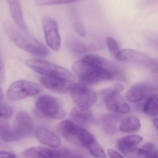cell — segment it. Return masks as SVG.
I'll use <instances>...</instances> for the list:
<instances>
[{"instance_id":"83f0119b","label":"cell","mask_w":158,"mask_h":158,"mask_svg":"<svg viewBox=\"0 0 158 158\" xmlns=\"http://www.w3.org/2000/svg\"><path fill=\"white\" fill-rule=\"evenodd\" d=\"M73 1H37L38 4L42 6L45 5H59V4H67L75 2Z\"/></svg>"},{"instance_id":"7402d4cb","label":"cell","mask_w":158,"mask_h":158,"mask_svg":"<svg viewBox=\"0 0 158 158\" xmlns=\"http://www.w3.org/2000/svg\"><path fill=\"white\" fill-rule=\"evenodd\" d=\"M85 148L94 158H108L105 151L95 139Z\"/></svg>"},{"instance_id":"9c48e42d","label":"cell","mask_w":158,"mask_h":158,"mask_svg":"<svg viewBox=\"0 0 158 158\" xmlns=\"http://www.w3.org/2000/svg\"><path fill=\"white\" fill-rule=\"evenodd\" d=\"M43 27L48 46L53 50H59L60 48L61 39L57 22L52 17H45L43 20Z\"/></svg>"},{"instance_id":"7a4b0ae2","label":"cell","mask_w":158,"mask_h":158,"mask_svg":"<svg viewBox=\"0 0 158 158\" xmlns=\"http://www.w3.org/2000/svg\"><path fill=\"white\" fill-rule=\"evenodd\" d=\"M6 34L15 45L21 49L40 56H47L50 51L47 46L32 36L25 33L12 24L4 25Z\"/></svg>"},{"instance_id":"9a60e30c","label":"cell","mask_w":158,"mask_h":158,"mask_svg":"<svg viewBox=\"0 0 158 158\" xmlns=\"http://www.w3.org/2000/svg\"><path fill=\"white\" fill-rule=\"evenodd\" d=\"M7 2L12 17L17 27L23 31H26L27 27L24 19L23 10L20 2L17 0H10L8 1Z\"/></svg>"},{"instance_id":"5bb4252c","label":"cell","mask_w":158,"mask_h":158,"mask_svg":"<svg viewBox=\"0 0 158 158\" xmlns=\"http://www.w3.org/2000/svg\"><path fill=\"white\" fill-rule=\"evenodd\" d=\"M36 135L39 141L46 146L57 148L60 145L59 137L46 127H39L37 129Z\"/></svg>"},{"instance_id":"4316f807","label":"cell","mask_w":158,"mask_h":158,"mask_svg":"<svg viewBox=\"0 0 158 158\" xmlns=\"http://www.w3.org/2000/svg\"><path fill=\"white\" fill-rule=\"evenodd\" d=\"M123 89V86L121 84H116L102 89L100 91V94L104 96L110 93H120Z\"/></svg>"},{"instance_id":"7c38bea8","label":"cell","mask_w":158,"mask_h":158,"mask_svg":"<svg viewBox=\"0 0 158 158\" xmlns=\"http://www.w3.org/2000/svg\"><path fill=\"white\" fill-rule=\"evenodd\" d=\"M23 156L25 158H66V153L64 151L34 147L25 150Z\"/></svg>"},{"instance_id":"8fae6325","label":"cell","mask_w":158,"mask_h":158,"mask_svg":"<svg viewBox=\"0 0 158 158\" xmlns=\"http://www.w3.org/2000/svg\"><path fill=\"white\" fill-rule=\"evenodd\" d=\"M156 90V87L149 83L137 84L127 92L125 98L129 102H139L154 94Z\"/></svg>"},{"instance_id":"4fadbf2b","label":"cell","mask_w":158,"mask_h":158,"mask_svg":"<svg viewBox=\"0 0 158 158\" xmlns=\"http://www.w3.org/2000/svg\"><path fill=\"white\" fill-rule=\"evenodd\" d=\"M107 108L115 113L125 114L130 110V107L120 93H113L104 96Z\"/></svg>"},{"instance_id":"d6986e66","label":"cell","mask_w":158,"mask_h":158,"mask_svg":"<svg viewBox=\"0 0 158 158\" xmlns=\"http://www.w3.org/2000/svg\"><path fill=\"white\" fill-rule=\"evenodd\" d=\"M119 117L115 114H105L102 118V127L105 133L108 135H113L117 132Z\"/></svg>"},{"instance_id":"4dcf8cb0","label":"cell","mask_w":158,"mask_h":158,"mask_svg":"<svg viewBox=\"0 0 158 158\" xmlns=\"http://www.w3.org/2000/svg\"><path fill=\"white\" fill-rule=\"evenodd\" d=\"M0 158H16V156L11 152L0 151Z\"/></svg>"},{"instance_id":"6da1fadb","label":"cell","mask_w":158,"mask_h":158,"mask_svg":"<svg viewBox=\"0 0 158 158\" xmlns=\"http://www.w3.org/2000/svg\"><path fill=\"white\" fill-rule=\"evenodd\" d=\"M72 68L81 83L86 85H95L103 81H127L125 76L119 68L109 70L101 67L92 60L88 55L84 56L81 60L74 62Z\"/></svg>"},{"instance_id":"3957f363","label":"cell","mask_w":158,"mask_h":158,"mask_svg":"<svg viewBox=\"0 0 158 158\" xmlns=\"http://www.w3.org/2000/svg\"><path fill=\"white\" fill-rule=\"evenodd\" d=\"M34 129V124L28 114L21 111L17 114L14 127L8 130L1 135L6 142H14L30 135Z\"/></svg>"},{"instance_id":"5b68a950","label":"cell","mask_w":158,"mask_h":158,"mask_svg":"<svg viewBox=\"0 0 158 158\" xmlns=\"http://www.w3.org/2000/svg\"><path fill=\"white\" fill-rule=\"evenodd\" d=\"M35 107L41 115L50 119L60 120L65 115V112L58 100L49 95L40 96L37 101Z\"/></svg>"},{"instance_id":"ffe728a7","label":"cell","mask_w":158,"mask_h":158,"mask_svg":"<svg viewBox=\"0 0 158 158\" xmlns=\"http://www.w3.org/2000/svg\"><path fill=\"white\" fill-rule=\"evenodd\" d=\"M158 102V95L156 93L148 97L142 107V110L144 113L149 116H154L157 115Z\"/></svg>"},{"instance_id":"d6a6232c","label":"cell","mask_w":158,"mask_h":158,"mask_svg":"<svg viewBox=\"0 0 158 158\" xmlns=\"http://www.w3.org/2000/svg\"><path fill=\"white\" fill-rule=\"evenodd\" d=\"M4 67L2 61L0 59V81L2 80L4 76Z\"/></svg>"},{"instance_id":"836d02e7","label":"cell","mask_w":158,"mask_h":158,"mask_svg":"<svg viewBox=\"0 0 158 158\" xmlns=\"http://www.w3.org/2000/svg\"><path fill=\"white\" fill-rule=\"evenodd\" d=\"M152 123H153V125H154V127L158 129V118H156L155 119H153L152 121Z\"/></svg>"},{"instance_id":"8992f818","label":"cell","mask_w":158,"mask_h":158,"mask_svg":"<svg viewBox=\"0 0 158 158\" xmlns=\"http://www.w3.org/2000/svg\"><path fill=\"white\" fill-rule=\"evenodd\" d=\"M42 90V88L36 83L27 80H18L11 85L7 95L10 99L18 101L35 96Z\"/></svg>"},{"instance_id":"2e32d148","label":"cell","mask_w":158,"mask_h":158,"mask_svg":"<svg viewBox=\"0 0 158 158\" xmlns=\"http://www.w3.org/2000/svg\"><path fill=\"white\" fill-rule=\"evenodd\" d=\"M71 115L73 120L83 125L89 124L93 121L92 112L88 108L76 106L72 109Z\"/></svg>"},{"instance_id":"603a6c76","label":"cell","mask_w":158,"mask_h":158,"mask_svg":"<svg viewBox=\"0 0 158 158\" xmlns=\"http://www.w3.org/2000/svg\"><path fill=\"white\" fill-rule=\"evenodd\" d=\"M127 158H148V153L141 148H127L120 150Z\"/></svg>"},{"instance_id":"e575fe53","label":"cell","mask_w":158,"mask_h":158,"mask_svg":"<svg viewBox=\"0 0 158 158\" xmlns=\"http://www.w3.org/2000/svg\"><path fill=\"white\" fill-rule=\"evenodd\" d=\"M3 97V92L2 88L0 86V100L2 99Z\"/></svg>"},{"instance_id":"44dd1931","label":"cell","mask_w":158,"mask_h":158,"mask_svg":"<svg viewBox=\"0 0 158 158\" xmlns=\"http://www.w3.org/2000/svg\"><path fill=\"white\" fill-rule=\"evenodd\" d=\"M143 138L138 135H129L122 138L118 141V146L119 149L135 148L140 142H142Z\"/></svg>"},{"instance_id":"30bf717a","label":"cell","mask_w":158,"mask_h":158,"mask_svg":"<svg viewBox=\"0 0 158 158\" xmlns=\"http://www.w3.org/2000/svg\"><path fill=\"white\" fill-rule=\"evenodd\" d=\"M40 81L45 87L53 92L66 94L70 92L75 81L60 77L42 76Z\"/></svg>"},{"instance_id":"ac0fdd59","label":"cell","mask_w":158,"mask_h":158,"mask_svg":"<svg viewBox=\"0 0 158 158\" xmlns=\"http://www.w3.org/2000/svg\"><path fill=\"white\" fill-rule=\"evenodd\" d=\"M141 127L140 121L135 116L124 118L119 125V129L123 133H131L138 131Z\"/></svg>"},{"instance_id":"f546056e","label":"cell","mask_w":158,"mask_h":158,"mask_svg":"<svg viewBox=\"0 0 158 158\" xmlns=\"http://www.w3.org/2000/svg\"><path fill=\"white\" fill-rule=\"evenodd\" d=\"M107 153L110 158H125L119 152L112 149H108Z\"/></svg>"},{"instance_id":"cb8c5ba5","label":"cell","mask_w":158,"mask_h":158,"mask_svg":"<svg viewBox=\"0 0 158 158\" xmlns=\"http://www.w3.org/2000/svg\"><path fill=\"white\" fill-rule=\"evenodd\" d=\"M69 47L73 51L77 53H85L89 51V48L81 41L77 40H72L69 43Z\"/></svg>"},{"instance_id":"1f68e13d","label":"cell","mask_w":158,"mask_h":158,"mask_svg":"<svg viewBox=\"0 0 158 158\" xmlns=\"http://www.w3.org/2000/svg\"><path fill=\"white\" fill-rule=\"evenodd\" d=\"M66 153V158H85L79 154H74L70 153L68 152L65 151Z\"/></svg>"},{"instance_id":"d4e9b609","label":"cell","mask_w":158,"mask_h":158,"mask_svg":"<svg viewBox=\"0 0 158 158\" xmlns=\"http://www.w3.org/2000/svg\"><path fill=\"white\" fill-rule=\"evenodd\" d=\"M148 153V158H158L157 147L152 142L145 143L142 148Z\"/></svg>"},{"instance_id":"52a82bcc","label":"cell","mask_w":158,"mask_h":158,"mask_svg":"<svg viewBox=\"0 0 158 158\" xmlns=\"http://www.w3.org/2000/svg\"><path fill=\"white\" fill-rule=\"evenodd\" d=\"M115 58L119 61L128 62L141 64L153 72H157V60L137 51L131 49L122 50Z\"/></svg>"},{"instance_id":"277c9868","label":"cell","mask_w":158,"mask_h":158,"mask_svg":"<svg viewBox=\"0 0 158 158\" xmlns=\"http://www.w3.org/2000/svg\"><path fill=\"white\" fill-rule=\"evenodd\" d=\"M26 64L34 72L44 77H60L75 81V77L69 70L58 64L39 59H29Z\"/></svg>"},{"instance_id":"484cf974","label":"cell","mask_w":158,"mask_h":158,"mask_svg":"<svg viewBox=\"0 0 158 158\" xmlns=\"http://www.w3.org/2000/svg\"><path fill=\"white\" fill-rule=\"evenodd\" d=\"M106 44L110 53L115 57L121 51L117 41L112 38L108 37L106 39Z\"/></svg>"},{"instance_id":"e0dca14e","label":"cell","mask_w":158,"mask_h":158,"mask_svg":"<svg viewBox=\"0 0 158 158\" xmlns=\"http://www.w3.org/2000/svg\"><path fill=\"white\" fill-rule=\"evenodd\" d=\"M77 126L72 121L66 120L60 123L58 129L65 139L76 144Z\"/></svg>"},{"instance_id":"ba28073f","label":"cell","mask_w":158,"mask_h":158,"mask_svg":"<svg viewBox=\"0 0 158 158\" xmlns=\"http://www.w3.org/2000/svg\"><path fill=\"white\" fill-rule=\"evenodd\" d=\"M70 93L73 101L78 107L89 109L97 101L96 92L83 83H75Z\"/></svg>"},{"instance_id":"f1b7e54d","label":"cell","mask_w":158,"mask_h":158,"mask_svg":"<svg viewBox=\"0 0 158 158\" xmlns=\"http://www.w3.org/2000/svg\"><path fill=\"white\" fill-rule=\"evenodd\" d=\"M9 129V125L7 120L2 116L1 112V103H0V135H2Z\"/></svg>"}]
</instances>
